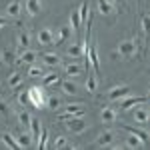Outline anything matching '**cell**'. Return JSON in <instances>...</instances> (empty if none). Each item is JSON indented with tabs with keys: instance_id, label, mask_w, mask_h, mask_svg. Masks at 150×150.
Returning a JSON list of instances; mask_svg holds the SVG:
<instances>
[{
	"instance_id": "ac0fdd59",
	"label": "cell",
	"mask_w": 150,
	"mask_h": 150,
	"mask_svg": "<svg viewBox=\"0 0 150 150\" xmlns=\"http://www.w3.org/2000/svg\"><path fill=\"white\" fill-rule=\"evenodd\" d=\"M60 90L66 94V96H76V94H78V86H76L74 82H70V80H62L60 82Z\"/></svg>"
},
{
	"instance_id": "277c9868",
	"label": "cell",
	"mask_w": 150,
	"mask_h": 150,
	"mask_svg": "<svg viewBox=\"0 0 150 150\" xmlns=\"http://www.w3.org/2000/svg\"><path fill=\"white\" fill-rule=\"evenodd\" d=\"M86 114V106L84 104H66L64 110L58 114V120H66V118H72V116H84Z\"/></svg>"
},
{
	"instance_id": "8d00e7d4",
	"label": "cell",
	"mask_w": 150,
	"mask_h": 150,
	"mask_svg": "<svg viewBox=\"0 0 150 150\" xmlns=\"http://www.w3.org/2000/svg\"><path fill=\"white\" fill-rule=\"evenodd\" d=\"M46 138H48V130H44V128H42L40 136H38V140H36V146H38L40 150H44V148H46Z\"/></svg>"
},
{
	"instance_id": "603a6c76",
	"label": "cell",
	"mask_w": 150,
	"mask_h": 150,
	"mask_svg": "<svg viewBox=\"0 0 150 150\" xmlns=\"http://www.w3.org/2000/svg\"><path fill=\"white\" fill-rule=\"evenodd\" d=\"M82 70H84V68H82L78 62H70V64L64 66V74H66V76H80Z\"/></svg>"
},
{
	"instance_id": "44dd1931",
	"label": "cell",
	"mask_w": 150,
	"mask_h": 150,
	"mask_svg": "<svg viewBox=\"0 0 150 150\" xmlns=\"http://www.w3.org/2000/svg\"><path fill=\"white\" fill-rule=\"evenodd\" d=\"M70 26H72L74 34L80 36V28H82V24H80V14H78V8H76V10H72V14H70Z\"/></svg>"
},
{
	"instance_id": "2e32d148",
	"label": "cell",
	"mask_w": 150,
	"mask_h": 150,
	"mask_svg": "<svg viewBox=\"0 0 150 150\" xmlns=\"http://www.w3.org/2000/svg\"><path fill=\"white\" fill-rule=\"evenodd\" d=\"M20 10H22V4L18 0H12L10 4L6 6V16L8 18H18L20 16Z\"/></svg>"
},
{
	"instance_id": "7402d4cb",
	"label": "cell",
	"mask_w": 150,
	"mask_h": 150,
	"mask_svg": "<svg viewBox=\"0 0 150 150\" xmlns=\"http://www.w3.org/2000/svg\"><path fill=\"white\" fill-rule=\"evenodd\" d=\"M16 40H18V46L26 50V48H30V34L26 32V30H18V36H16Z\"/></svg>"
},
{
	"instance_id": "5bb4252c",
	"label": "cell",
	"mask_w": 150,
	"mask_h": 150,
	"mask_svg": "<svg viewBox=\"0 0 150 150\" xmlns=\"http://www.w3.org/2000/svg\"><path fill=\"white\" fill-rule=\"evenodd\" d=\"M66 54H68L70 58H80L82 54H84V46H82L80 40H78V42H72V44L66 48Z\"/></svg>"
},
{
	"instance_id": "f1b7e54d",
	"label": "cell",
	"mask_w": 150,
	"mask_h": 150,
	"mask_svg": "<svg viewBox=\"0 0 150 150\" xmlns=\"http://www.w3.org/2000/svg\"><path fill=\"white\" fill-rule=\"evenodd\" d=\"M0 140H2V142H4V144H6L8 148H12V150L20 148V146H18V140L14 138L12 134H8V132H4V134H0Z\"/></svg>"
},
{
	"instance_id": "7c38bea8",
	"label": "cell",
	"mask_w": 150,
	"mask_h": 150,
	"mask_svg": "<svg viewBox=\"0 0 150 150\" xmlns=\"http://www.w3.org/2000/svg\"><path fill=\"white\" fill-rule=\"evenodd\" d=\"M134 122L138 124V126H144V124H148L150 122V110L148 108H138L136 112H134Z\"/></svg>"
},
{
	"instance_id": "484cf974",
	"label": "cell",
	"mask_w": 150,
	"mask_h": 150,
	"mask_svg": "<svg viewBox=\"0 0 150 150\" xmlns=\"http://www.w3.org/2000/svg\"><path fill=\"white\" fill-rule=\"evenodd\" d=\"M36 56H38V54H36L34 50L26 48V50H22V54H20V62H22V64H34Z\"/></svg>"
},
{
	"instance_id": "d6986e66",
	"label": "cell",
	"mask_w": 150,
	"mask_h": 150,
	"mask_svg": "<svg viewBox=\"0 0 150 150\" xmlns=\"http://www.w3.org/2000/svg\"><path fill=\"white\" fill-rule=\"evenodd\" d=\"M0 58H2V60H4V64H8V66L16 64V52H14L12 48H4V50L0 52Z\"/></svg>"
},
{
	"instance_id": "4316f807",
	"label": "cell",
	"mask_w": 150,
	"mask_h": 150,
	"mask_svg": "<svg viewBox=\"0 0 150 150\" xmlns=\"http://www.w3.org/2000/svg\"><path fill=\"white\" fill-rule=\"evenodd\" d=\"M96 2H98V10H100V14L110 16V14L114 12V6L110 4V0H96Z\"/></svg>"
},
{
	"instance_id": "60d3db41",
	"label": "cell",
	"mask_w": 150,
	"mask_h": 150,
	"mask_svg": "<svg viewBox=\"0 0 150 150\" xmlns=\"http://www.w3.org/2000/svg\"><path fill=\"white\" fill-rule=\"evenodd\" d=\"M0 114H2V116L10 114V108H8V104L4 102V100H0Z\"/></svg>"
},
{
	"instance_id": "ffe728a7",
	"label": "cell",
	"mask_w": 150,
	"mask_h": 150,
	"mask_svg": "<svg viewBox=\"0 0 150 150\" xmlns=\"http://www.w3.org/2000/svg\"><path fill=\"white\" fill-rule=\"evenodd\" d=\"M18 140V146L20 148H30V146H34V138H32V134H28V132H22L20 136H16Z\"/></svg>"
},
{
	"instance_id": "f546056e",
	"label": "cell",
	"mask_w": 150,
	"mask_h": 150,
	"mask_svg": "<svg viewBox=\"0 0 150 150\" xmlns=\"http://www.w3.org/2000/svg\"><path fill=\"white\" fill-rule=\"evenodd\" d=\"M142 144H144V142H142L138 136H134L132 132H128V134H126V146H128V148H142Z\"/></svg>"
},
{
	"instance_id": "74e56055",
	"label": "cell",
	"mask_w": 150,
	"mask_h": 150,
	"mask_svg": "<svg viewBox=\"0 0 150 150\" xmlns=\"http://www.w3.org/2000/svg\"><path fill=\"white\" fill-rule=\"evenodd\" d=\"M28 76H30V78H42V76H44V70L40 68V66H32V64H30Z\"/></svg>"
},
{
	"instance_id": "52a82bcc",
	"label": "cell",
	"mask_w": 150,
	"mask_h": 150,
	"mask_svg": "<svg viewBox=\"0 0 150 150\" xmlns=\"http://www.w3.org/2000/svg\"><path fill=\"white\" fill-rule=\"evenodd\" d=\"M128 94H130V86H128V84H118V86H114V88H110L106 96L114 102V100H122V98L128 96Z\"/></svg>"
},
{
	"instance_id": "30bf717a",
	"label": "cell",
	"mask_w": 150,
	"mask_h": 150,
	"mask_svg": "<svg viewBox=\"0 0 150 150\" xmlns=\"http://www.w3.org/2000/svg\"><path fill=\"white\" fill-rule=\"evenodd\" d=\"M100 122H104V124L116 122V110L112 106H102L100 108Z\"/></svg>"
},
{
	"instance_id": "f35d334b",
	"label": "cell",
	"mask_w": 150,
	"mask_h": 150,
	"mask_svg": "<svg viewBox=\"0 0 150 150\" xmlns=\"http://www.w3.org/2000/svg\"><path fill=\"white\" fill-rule=\"evenodd\" d=\"M110 4L114 6V10L118 12H124L126 10V0H110Z\"/></svg>"
},
{
	"instance_id": "83f0119b",
	"label": "cell",
	"mask_w": 150,
	"mask_h": 150,
	"mask_svg": "<svg viewBox=\"0 0 150 150\" xmlns=\"http://www.w3.org/2000/svg\"><path fill=\"white\" fill-rule=\"evenodd\" d=\"M42 60H44L46 66H60V56H58L56 52H46L42 56Z\"/></svg>"
},
{
	"instance_id": "8fae6325",
	"label": "cell",
	"mask_w": 150,
	"mask_h": 150,
	"mask_svg": "<svg viewBox=\"0 0 150 150\" xmlns=\"http://www.w3.org/2000/svg\"><path fill=\"white\" fill-rule=\"evenodd\" d=\"M144 102V98L142 96H124L122 100H120V110H130L132 106H136V104H142Z\"/></svg>"
},
{
	"instance_id": "1f68e13d",
	"label": "cell",
	"mask_w": 150,
	"mask_h": 150,
	"mask_svg": "<svg viewBox=\"0 0 150 150\" xmlns=\"http://www.w3.org/2000/svg\"><path fill=\"white\" fill-rule=\"evenodd\" d=\"M22 80H24L22 74H18V72H12L10 76H8V86H10V88H18V86L22 84Z\"/></svg>"
},
{
	"instance_id": "cb8c5ba5",
	"label": "cell",
	"mask_w": 150,
	"mask_h": 150,
	"mask_svg": "<svg viewBox=\"0 0 150 150\" xmlns=\"http://www.w3.org/2000/svg\"><path fill=\"white\" fill-rule=\"evenodd\" d=\"M52 148L62 150V148H74V146L68 142V138H66L64 134H60V136H56V138H54V142H52Z\"/></svg>"
},
{
	"instance_id": "ab89813d",
	"label": "cell",
	"mask_w": 150,
	"mask_h": 150,
	"mask_svg": "<svg viewBox=\"0 0 150 150\" xmlns=\"http://www.w3.org/2000/svg\"><path fill=\"white\" fill-rule=\"evenodd\" d=\"M18 100H20L22 104H26V106H28V104H30V96H28V90H24V92L18 94Z\"/></svg>"
},
{
	"instance_id": "4fadbf2b",
	"label": "cell",
	"mask_w": 150,
	"mask_h": 150,
	"mask_svg": "<svg viewBox=\"0 0 150 150\" xmlns=\"http://www.w3.org/2000/svg\"><path fill=\"white\" fill-rule=\"evenodd\" d=\"M72 34H74V30H72V26H70V24H64V26H60V30H58V38H54V44L66 42V40H68Z\"/></svg>"
},
{
	"instance_id": "6da1fadb",
	"label": "cell",
	"mask_w": 150,
	"mask_h": 150,
	"mask_svg": "<svg viewBox=\"0 0 150 150\" xmlns=\"http://www.w3.org/2000/svg\"><path fill=\"white\" fill-rule=\"evenodd\" d=\"M114 52H116V56H118V60L132 58L138 52V38H124V40H120Z\"/></svg>"
},
{
	"instance_id": "836d02e7",
	"label": "cell",
	"mask_w": 150,
	"mask_h": 150,
	"mask_svg": "<svg viewBox=\"0 0 150 150\" xmlns=\"http://www.w3.org/2000/svg\"><path fill=\"white\" fill-rule=\"evenodd\" d=\"M60 80V74H44L42 76V86H52Z\"/></svg>"
},
{
	"instance_id": "4dcf8cb0",
	"label": "cell",
	"mask_w": 150,
	"mask_h": 150,
	"mask_svg": "<svg viewBox=\"0 0 150 150\" xmlns=\"http://www.w3.org/2000/svg\"><path fill=\"white\" fill-rule=\"evenodd\" d=\"M16 118H18V122H20L24 128H28V126H30V122H32V116H30L28 110H20V112L16 114Z\"/></svg>"
},
{
	"instance_id": "ba28073f",
	"label": "cell",
	"mask_w": 150,
	"mask_h": 150,
	"mask_svg": "<svg viewBox=\"0 0 150 150\" xmlns=\"http://www.w3.org/2000/svg\"><path fill=\"white\" fill-rule=\"evenodd\" d=\"M24 10L26 14L32 18V16H38L42 12V0H26L24 2Z\"/></svg>"
},
{
	"instance_id": "e575fe53",
	"label": "cell",
	"mask_w": 150,
	"mask_h": 150,
	"mask_svg": "<svg viewBox=\"0 0 150 150\" xmlns=\"http://www.w3.org/2000/svg\"><path fill=\"white\" fill-rule=\"evenodd\" d=\"M140 26H142L144 34L150 36V14H142V16H140Z\"/></svg>"
},
{
	"instance_id": "9c48e42d",
	"label": "cell",
	"mask_w": 150,
	"mask_h": 150,
	"mask_svg": "<svg viewBox=\"0 0 150 150\" xmlns=\"http://www.w3.org/2000/svg\"><path fill=\"white\" fill-rule=\"evenodd\" d=\"M38 44L40 46H48V44H54V32L50 28H40L38 30Z\"/></svg>"
},
{
	"instance_id": "d590c367",
	"label": "cell",
	"mask_w": 150,
	"mask_h": 150,
	"mask_svg": "<svg viewBox=\"0 0 150 150\" xmlns=\"http://www.w3.org/2000/svg\"><path fill=\"white\" fill-rule=\"evenodd\" d=\"M46 106L50 108V110H58L62 104H60V98H58V96H48L46 98Z\"/></svg>"
},
{
	"instance_id": "d4e9b609",
	"label": "cell",
	"mask_w": 150,
	"mask_h": 150,
	"mask_svg": "<svg viewBox=\"0 0 150 150\" xmlns=\"http://www.w3.org/2000/svg\"><path fill=\"white\" fill-rule=\"evenodd\" d=\"M86 90L90 94H94L98 90V78H96V74H92V72H88V76H86Z\"/></svg>"
},
{
	"instance_id": "3957f363",
	"label": "cell",
	"mask_w": 150,
	"mask_h": 150,
	"mask_svg": "<svg viewBox=\"0 0 150 150\" xmlns=\"http://www.w3.org/2000/svg\"><path fill=\"white\" fill-rule=\"evenodd\" d=\"M28 96H30V106H34L36 110H42L46 108V94L42 86H30L28 88Z\"/></svg>"
},
{
	"instance_id": "5b68a950",
	"label": "cell",
	"mask_w": 150,
	"mask_h": 150,
	"mask_svg": "<svg viewBox=\"0 0 150 150\" xmlns=\"http://www.w3.org/2000/svg\"><path fill=\"white\" fill-rule=\"evenodd\" d=\"M86 58L90 62V66L94 68L96 74H100V58H98V46L88 40V48H86Z\"/></svg>"
},
{
	"instance_id": "7a4b0ae2",
	"label": "cell",
	"mask_w": 150,
	"mask_h": 150,
	"mask_svg": "<svg viewBox=\"0 0 150 150\" xmlns=\"http://www.w3.org/2000/svg\"><path fill=\"white\" fill-rule=\"evenodd\" d=\"M64 124H66V130H68L70 134H84V132L90 128V122H88L86 118H82V116L66 118V120H64Z\"/></svg>"
},
{
	"instance_id": "b9f144b4",
	"label": "cell",
	"mask_w": 150,
	"mask_h": 150,
	"mask_svg": "<svg viewBox=\"0 0 150 150\" xmlns=\"http://www.w3.org/2000/svg\"><path fill=\"white\" fill-rule=\"evenodd\" d=\"M4 24H6V20H4V18H2V16H0V28H2V26H4Z\"/></svg>"
},
{
	"instance_id": "9a60e30c",
	"label": "cell",
	"mask_w": 150,
	"mask_h": 150,
	"mask_svg": "<svg viewBox=\"0 0 150 150\" xmlns=\"http://www.w3.org/2000/svg\"><path fill=\"white\" fill-rule=\"evenodd\" d=\"M78 14H80V24L86 26L88 20H90V6H88V0H82L80 8H78Z\"/></svg>"
},
{
	"instance_id": "d6a6232c",
	"label": "cell",
	"mask_w": 150,
	"mask_h": 150,
	"mask_svg": "<svg viewBox=\"0 0 150 150\" xmlns=\"http://www.w3.org/2000/svg\"><path fill=\"white\" fill-rule=\"evenodd\" d=\"M30 128H32V138H34V142H36V140H38V136H40V132H42L40 120H38V118H32V122H30Z\"/></svg>"
},
{
	"instance_id": "8992f818",
	"label": "cell",
	"mask_w": 150,
	"mask_h": 150,
	"mask_svg": "<svg viewBox=\"0 0 150 150\" xmlns=\"http://www.w3.org/2000/svg\"><path fill=\"white\" fill-rule=\"evenodd\" d=\"M114 130H104V132H100V136L96 138V142H94L92 146H98V148H112L114 146Z\"/></svg>"
},
{
	"instance_id": "e0dca14e",
	"label": "cell",
	"mask_w": 150,
	"mask_h": 150,
	"mask_svg": "<svg viewBox=\"0 0 150 150\" xmlns=\"http://www.w3.org/2000/svg\"><path fill=\"white\" fill-rule=\"evenodd\" d=\"M124 130H126V132H132L134 136H138V138L142 140L144 144H148V142H150V134L146 132V130H142V128H136V126H124Z\"/></svg>"
}]
</instances>
